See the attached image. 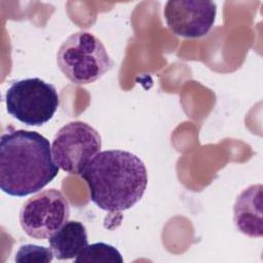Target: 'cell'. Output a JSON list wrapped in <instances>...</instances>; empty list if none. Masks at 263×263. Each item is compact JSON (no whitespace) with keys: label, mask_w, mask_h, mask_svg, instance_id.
<instances>
[{"label":"cell","mask_w":263,"mask_h":263,"mask_svg":"<svg viewBox=\"0 0 263 263\" xmlns=\"http://www.w3.org/2000/svg\"><path fill=\"white\" fill-rule=\"evenodd\" d=\"M70 206L64 194L46 189L27 199L20 211V224L35 239L49 238L69 219Z\"/></svg>","instance_id":"cell-6"},{"label":"cell","mask_w":263,"mask_h":263,"mask_svg":"<svg viewBox=\"0 0 263 263\" xmlns=\"http://www.w3.org/2000/svg\"><path fill=\"white\" fill-rule=\"evenodd\" d=\"M57 64L62 73L75 84H89L103 77L113 66L103 42L92 33L71 34L60 46Z\"/></svg>","instance_id":"cell-3"},{"label":"cell","mask_w":263,"mask_h":263,"mask_svg":"<svg viewBox=\"0 0 263 263\" xmlns=\"http://www.w3.org/2000/svg\"><path fill=\"white\" fill-rule=\"evenodd\" d=\"M80 176L88 186L91 201L109 213L133 208L143 197L148 183L143 160L120 149L101 151Z\"/></svg>","instance_id":"cell-2"},{"label":"cell","mask_w":263,"mask_h":263,"mask_svg":"<svg viewBox=\"0 0 263 263\" xmlns=\"http://www.w3.org/2000/svg\"><path fill=\"white\" fill-rule=\"evenodd\" d=\"M49 141L41 134L12 129L0 140V188L24 197L43 189L59 174Z\"/></svg>","instance_id":"cell-1"},{"label":"cell","mask_w":263,"mask_h":263,"mask_svg":"<svg viewBox=\"0 0 263 263\" xmlns=\"http://www.w3.org/2000/svg\"><path fill=\"white\" fill-rule=\"evenodd\" d=\"M76 263L85 262H111L122 263L123 258L120 252L112 245L105 242H95L87 245L84 250L74 259Z\"/></svg>","instance_id":"cell-10"},{"label":"cell","mask_w":263,"mask_h":263,"mask_svg":"<svg viewBox=\"0 0 263 263\" xmlns=\"http://www.w3.org/2000/svg\"><path fill=\"white\" fill-rule=\"evenodd\" d=\"M6 110L22 123L41 126L54 115L60 97L54 85L40 78H26L12 82L5 93Z\"/></svg>","instance_id":"cell-4"},{"label":"cell","mask_w":263,"mask_h":263,"mask_svg":"<svg viewBox=\"0 0 263 263\" xmlns=\"http://www.w3.org/2000/svg\"><path fill=\"white\" fill-rule=\"evenodd\" d=\"M216 14V3L203 0H170L163 9L171 32L190 39L205 36L214 26Z\"/></svg>","instance_id":"cell-7"},{"label":"cell","mask_w":263,"mask_h":263,"mask_svg":"<svg viewBox=\"0 0 263 263\" xmlns=\"http://www.w3.org/2000/svg\"><path fill=\"white\" fill-rule=\"evenodd\" d=\"M53 257L50 248L27 243L18 248L15 253L14 261L20 263H48L52 261Z\"/></svg>","instance_id":"cell-11"},{"label":"cell","mask_w":263,"mask_h":263,"mask_svg":"<svg viewBox=\"0 0 263 263\" xmlns=\"http://www.w3.org/2000/svg\"><path fill=\"white\" fill-rule=\"evenodd\" d=\"M262 203L261 184L249 186L237 196L233 206V221L239 232L254 238L262 236Z\"/></svg>","instance_id":"cell-8"},{"label":"cell","mask_w":263,"mask_h":263,"mask_svg":"<svg viewBox=\"0 0 263 263\" xmlns=\"http://www.w3.org/2000/svg\"><path fill=\"white\" fill-rule=\"evenodd\" d=\"M48 242L55 259H75L88 245L87 231L81 222L67 221L48 238Z\"/></svg>","instance_id":"cell-9"},{"label":"cell","mask_w":263,"mask_h":263,"mask_svg":"<svg viewBox=\"0 0 263 263\" xmlns=\"http://www.w3.org/2000/svg\"><path fill=\"white\" fill-rule=\"evenodd\" d=\"M101 148L102 139L98 130L78 120L62 126L51 144L55 164L71 175H81Z\"/></svg>","instance_id":"cell-5"}]
</instances>
